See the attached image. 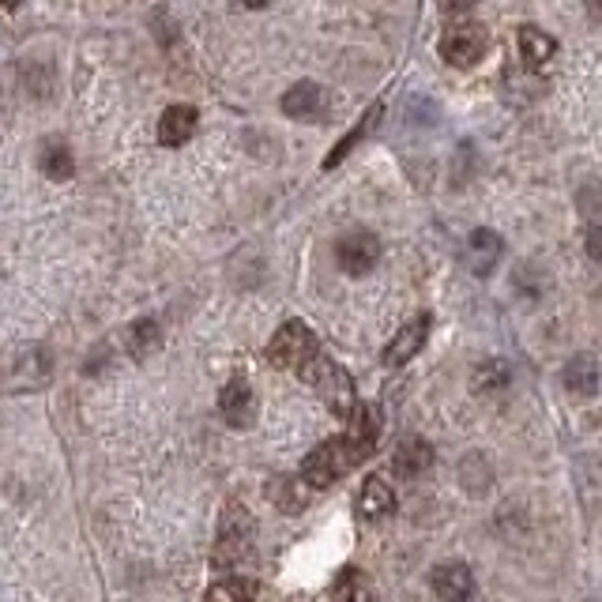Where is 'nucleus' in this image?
Masks as SVG:
<instances>
[{"label": "nucleus", "mask_w": 602, "mask_h": 602, "mask_svg": "<svg viewBox=\"0 0 602 602\" xmlns=\"http://www.w3.org/2000/svg\"><path fill=\"white\" fill-rule=\"evenodd\" d=\"M336 260L347 275L362 279V275H369L373 267L380 264V238L369 230L347 234V238H339V246H336Z\"/></svg>", "instance_id": "5"}, {"label": "nucleus", "mask_w": 602, "mask_h": 602, "mask_svg": "<svg viewBox=\"0 0 602 602\" xmlns=\"http://www.w3.org/2000/svg\"><path fill=\"white\" fill-rule=\"evenodd\" d=\"M218 414L230 429H249L256 422V396L241 377H234L230 385L218 392Z\"/></svg>", "instance_id": "8"}, {"label": "nucleus", "mask_w": 602, "mask_h": 602, "mask_svg": "<svg viewBox=\"0 0 602 602\" xmlns=\"http://www.w3.org/2000/svg\"><path fill=\"white\" fill-rule=\"evenodd\" d=\"M241 4H246V8H267L272 0H241Z\"/></svg>", "instance_id": "28"}, {"label": "nucleus", "mask_w": 602, "mask_h": 602, "mask_svg": "<svg viewBox=\"0 0 602 602\" xmlns=\"http://www.w3.org/2000/svg\"><path fill=\"white\" fill-rule=\"evenodd\" d=\"M501 252H504V241H501L498 230H486V226L471 230V238H467V264H471V272H475L478 279L493 275V267L501 264Z\"/></svg>", "instance_id": "13"}, {"label": "nucleus", "mask_w": 602, "mask_h": 602, "mask_svg": "<svg viewBox=\"0 0 602 602\" xmlns=\"http://www.w3.org/2000/svg\"><path fill=\"white\" fill-rule=\"evenodd\" d=\"M272 501L279 504V512H301L309 504V486L305 478L294 475H283L272 482Z\"/></svg>", "instance_id": "20"}, {"label": "nucleus", "mask_w": 602, "mask_h": 602, "mask_svg": "<svg viewBox=\"0 0 602 602\" xmlns=\"http://www.w3.org/2000/svg\"><path fill=\"white\" fill-rule=\"evenodd\" d=\"M159 324L154 321H136L133 328H128V354L136 358V362H148V358L159 351Z\"/></svg>", "instance_id": "21"}, {"label": "nucleus", "mask_w": 602, "mask_h": 602, "mask_svg": "<svg viewBox=\"0 0 602 602\" xmlns=\"http://www.w3.org/2000/svg\"><path fill=\"white\" fill-rule=\"evenodd\" d=\"M441 61L452 64V68H478L490 53V30L475 20L452 23L449 30L441 35Z\"/></svg>", "instance_id": "3"}, {"label": "nucleus", "mask_w": 602, "mask_h": 602, "mask_svg": "<svg viewBox=\"0 0 602 602\" xmlns=\"http://www.w3.org/2000/svg\"><path fill=\"white\" fill-rule=\"evenodd\" d=\"M283 113L290 121H321L328 113V91L313 79H298L287 95H283Z\"/></svg>", "instance_id": "7"}, {"label": "nucleus", "mask_w": 602, "mask_h": 602, "mask_svg": "<svg viewBox=\"0 0 602 602\" xmlns=\"http://www.w3.org/2000/svg\"><path fill=\"white\" fill-rule=\"evenodd\" d=\"M434 591L444 602H467L475 595V573L463 561H444L434 568Z\"/></svg>", "instance_id": "14"}, {"label": "nucleus", "mask_w": 602, "mask_h": 602, "mask_svg": "<svg viewBox=\"0 0 602 602\" xmlns=\"http://www.w3.org/2000/svg\"><path fill=\"white\" fill-rule=\"evenodd\" d=\"M380 426H385V414L380 406L362 403L354 411V418L347 422L343 437H331V441L316 444L313 452L301 463V478H305L309 490H328L339 478H347L354 467H362L380 444Z\"/></svg>", "instance_id": "1"}, {"label": "nucleus", "mask_w": 602, "mask_h": 602, "mask_svg": "<svg viewBox=\"0 0 602 602\" xmlns=\"http://www.w3.org/2000/svg\"><path fill=\"white\" fill-rule=\"evenodd\" d=\"M516 50H519V61L527 64L531 72H547L553 61H557V38L547 35L542 27H519L516 30Z\"/></svg>", "instance_id": "9"}, {"label": "nucleus", "mask_w": 602, "mask_h": 602, "mask_svg": "<svg viewBox=\"0 0 602 602\" xmlns=\"http://www.w3.org/2000/svg\"><path fill=\"white\" fill-rule=\"evenodd\" d=\"M380 117H385V102H373L369 110H365L362 117H358V125L351 128V133H347L343 140H339L336 148L328 151V159H324V170H336L339 162H343L347 154H351V151L358 148V143H362V140H369V136H373V128L380 125Z\"/></svg>", "instance_id": "16"}, {"label": "nucleus", "mask_w": 602, "mask_h": 602, "mask_svg": "<svg viewBox=\"0 0 602 602\" xmlns=\"http://www.w3.org/2000/svg\"><path fill=\"white\" fill-rule=\"evenodd\" d=\"M298 377L305 380V385L324 400V406H328L331 414H339V418L351 422L354 411L362 406V403H358V392H354V380L347 377L343 365L331 362L324 351H316L313 358H309V362L298 369Z\"/></svg>", "instance_id": "2"}, {"label": "nucleus", "mask_w": 602, "mask_h": 602, "mask_svg": "<svg viewBox=\"0 0 602 602\" xmlns=\"http://www.w3.org/2000/svg\"><path fill=\"white\" fill-rule=\"evenodd\" d=\"M490 478H493V467H490V460H486L482 452L463 455V463H460V482L467 486V493H471V490H475V493H486V490H490Z\"/></svg>", "instance_id": "22"}, {"label": "nucleus", "mask_w": 602, "mask_h": 602, "mask_svg": "<svg viewBox=\"0 0 602 602\" xmlns=\"http://www.w3.org/2000/svg\"><path fill=\"white\" fill-rule=\"evenodd\" d=\"M23 0H0V8H8V12H12V8H20Z\"/></svg>", "instance_id": "29"}, {"label": "nucleus", "mask_w": 602, "mask_h": 602, "mask_svg": "<svg viewBox=\"0 0 602 602\" xmlns=\"http://www.w3.org/2000/svg\"><path fill=\"white\" fill-rule=\"evenodd\" d=\"M588 15L595 23H602V0H588Z\"/></svg>", "instance_id": "27"}, {"label": "nucleus", "mask_w": 602, "mask_h": 602, "mask_svg": "<svg viewBox=\"0 0 602 602\" xmlns=\"http://www.w3.org/2000/svg\"><path fill=\"white\" fill-rule=\"evenodd\" d=\"M478 0H444V8H449L452 15H463V12H471V8H475Z\"/></svg>", "instance_id": "26"}, {"label": "nucleus", "mask_w": 602, "mask_h": 602, "mask_svg": "<svg viewBox=\"0 0 602 602\" xmlns=\"http://www.w3.org/2000/svg\"><path fill=\"white\" fill-rule=\"evenodd\" d=\"M584 246H588V256L595 260V264H602V223H595L588 230V241H584Z\"/></svg>", "instance_id": "25"}, {"label": "nucleus", "mask_w": 602, "mask_h": 602, "mask_svg": "<svg viewBox=\"0 0 602 602\" xmlns=\"http://www.w3.org/2000/svg\"><path fill=\"white\" fill-rule=\"evenodd\" d=\"M249 542H252L249 516L241 509H230V512H226V519H223V531H218V561H223V565H230V561L246 557Z\"/></svg>", "instance_id": "15"}, {"label": "nucleus", "mask_w": 602, "mask_h": 602, "mask_svg": "<svg viewBox=\"0 0 602 602\" xmlns=\"http://www.w3.org/2000/svg\"><path fill=\"white\" fill-rule=\"evenodd\" d=\"M200 125V110L197 105H170L166 113L159 117V143L162 148H181V143L192 140V133H197Z\"/></svg>", "instance_id": "11"}, {"label": "nucleus", "mask_w": 602, "mask_h": 602, "mask_svg": "<svg viewBox=\"0 0 602 602\" xmlns=\"http://www.w3.org/2000/svg\"><path fill=\"white\" fill-rule=\"evenodd\" d=\"M504 385H509V365L504 362H482L471 377V388L478 396H498Z\"/></svg>", "instance_id": "24"}, {"label": "nucleus", "mask_w": 602, "mask_h": 602, "mask_svg": "<svg viewBox=\"0 0 602 602\" xmlns=\"http://www.w3.org/2000/svg\"><path fill=\"white\" fill-rule=\"evenodd\" d=\"M373 599L377 595H373V584L362 568H343L339 580L328 588V595H324V602H373Z\"/></svg>", "instance_id": "18"}, {"label": "nucleus", "mask_w": 602, "mask_h": 602, "mask_svg": "<svg viewBox=\"0 0 602 602\" xmlns=\"http://www.w3.org/2000/svg\"><path fill=\"white\" fill-rule=\"evenodd\" d=\"M434 449H429V441L426 437H418V434H411V437H403L400 444H396V452H392V471L400 478H422L429 467H434Z\"/></svg>", "instance_id": "12"}, {"label": "nucleus", "mask_w": 602, "mask_h": 602, "mask_svg": "<svg viewBox=\"0 0 602 602\" xmlns=\"http://www.w3.org/2000/svg\"><path fill=\"white\" fill-rule=\"evenodd\" d=\"M354 512L362 519H369V524H377V519H388L396 512V490L380 475H369L362 482V490H358Z\"/></svg>", "instance_id": "10"}, {"label": "nucleus", "mask_w": 602, "mask_h": 602, "mask_svg": "<svg viewBox=\"0 0 602 602\" xmlns=\"http://www.w3.org/2000/svg\"><path fill=\"white\" fill-rule=\"evenodd\" d=\"M208 602H256V584L230 576V580H215L208 588Z\"/></svg>", "instance_id": "23"}, {"label": "nucleus", "mask_w": 602, "mask_h": 602, "mask_svg": "<svg viewBox=\"0 0 602 602\" xmlns=\"http://www.w3.org/2000/svg\"><path fill=\"white\" fill-rule=\"evenodd\" d=\"M38 166H42V174L50 177V181H68V177L76 174V159H72V148L64 140L46 143Z\"/></svg>", "instance_id": "19"}, {"label": "nucleus", "mask_w": 602, "mask_h": 602, "mask_svg": "<svg viewBox=\"0 0 602 602\" xmlns=\"http://www.w3.org/2000/svg\"><path fill=\"white\" fill-rule=\"evenodd\" d=\"M429 328H434V316H429V313L411 316V321H406L403 328L392 336V343L385 347V365H388V369H400V365H406L411 358H418L422 347H426V339H429Z\"/></svg>", "instance_id": "6"}, {"label": "nucleus", "mask_w": 602, "mask_h": 602, "mask_svg": "<svg viewBox=\"0 0 602 602\" xmlns=\"http://www.w3.org/2000/svg\"><path fill=\"white\" fill-rule=\"evenodd\" d=\"M316 351H321V343H316V336L309 331V324L287 321L272 336V343H267V362L279 365V369H294L298 373Z\"/></svg>", "instance_id": "4"}, {"label": "nucleus", "mask_w": 602, "mask_h": 602, "mask_svg": "<svg viewBox=\"0 0 602 602\" xmlns=\"http://www.w3.org/2000/svg\"><path fill=\"white\" fill-rule=\"evenodd\" d=\"M561 380H565L568 396H576V400H591V396L599 392V365H595V358H588V354L568 358Z\"/></svg>", "instance_id": "17"}]
</instances>
